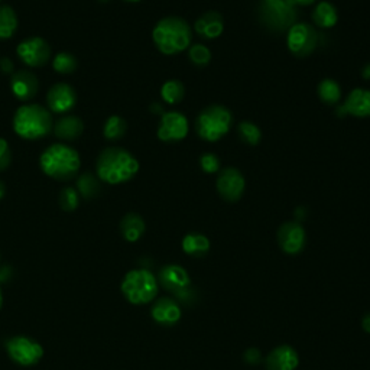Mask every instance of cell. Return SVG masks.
Listing matches in <instances>:
<instances>
[{
    "label": "cell",
    "mask_w": 370,
    "mask_h": 370,
    "mask_svg": "<svg viewBox=\"0 0 370 370\" xmlns=\"http://www.w3.org/2000/svg\"><path fill=\"white\" fill-rule=\"evenodd\" d=\"M139 171V162L129 151L110 146L102 151L97 158V178L106 184L117 185L130 181Z\"/></svg>",
    "instance_id": "6da1fadb"
},
{
    "label": "cell",
    "mask_w": 370,
    "mask_h": 370,
    "mask_svg": "<svg viewBox=\"0 0 370 370\" xmlns=\"http://www.w3.org/2000/svg\"><path fill=\"white\" fill-rule=\"evenodd\" d=\"M152 40L162 54L175 55L191 47L192 30L184 19L178 16H168L155 25Z\"/></svg>",
    "instance_id": "7a4b0ae2"
},
{
    "label": "cell",
    "mask_w": 370,
    "mask_h": 370,
    "mask_svg": "<svg viewBox=\"0 0 370 370\" xmlns=\"http://www.w3.org/2000/svg\"><path fill=\"white\" fill-rule=\"evenodd\" d=\"M40 165L45 175L58 181H69L79 174L81 159L70 145L54 144L42 152Z\"/></svg>",
    "instance_id": "3957f363"
},
{
    "label": "cell",
    "mask_w": 370,
    "mask_h": 370,
    "mask_svg": "<svg viewBox=\"0 0 370 370\" xmlns=\"http://www.w3.org/2000/svg\"><path fill=\"white\" fill-rule=\"evenodd\" d=\"M52 127V116L50 110L41 105L21 106L13 116V130L18 137L28 141L45 138Z\"/></svg>",
    "instance_id": "277c9868"
},
{
    "label": "cell",
    "mask_w": 370,
    "mask_h": 370,
    "mask_svg": "<svg viewBox=\"0 0 370 370\" xmlns=\"http://www.w3.org/2000/svg\"><path fill=\"white\" fill-rule=\"evenodd\" d=\"M158 282L163 289L175 296L178 304L191 307L198 299V292L195 288H192L188 272L180 265L162 266L158 274Z\"/></svg>",
    "instance_id": "5b68a950"
},
{
    "label": "cell",
    "mask_w": 370,
    "mask_h": 370,
    "mask_svg": "<svg viewBox=\"0 0 370 370\" xmlns=\"http://www.w3.org/2000/svg\"><path fill=\"white\" fill-rule=\"evenodd\" d=\"M233 125L231 112L220 105H213L201 112L195 120V132L200 139L217 142L230 132Z\"/></svg>",
    "instance_id": "8992f818"
},
{
    "label": "cell",
    "mask_w": 370,
    "mask_h": 370,
    "mask_svg": "<svg viewBox=\"0 0 370 370\" xmlns=\"http://www.w3.org/2000/svg\"><path fill=\"white\" fill-rule=\"evenodd\" d=\"M125 298L134 306H144L154 301L158 294V279L148 269H133L122 281Z\"/></svg>",
    "instance_id": "52a82bcc"
},
{
    "label": "cell",
    "mask_w": 370,
    "mask_h": 370,
    "mask_svg": "<svg viewBox=\"0 0 370 370\" xmlns=\"http://www.w3.org/2000/svg\"><path fill=\"white\" fill-rule=\"evenodd\" d=\"M296 8L288 0H262L259 5L260 22L272 32H285L296 23Z\"/></svg>",
    "instance_id": "ba28073f"
},
{
    "label": "cell",
    "mask_w": 370,
    "mask_h": 370,
    "mask_svg": "<svg viewBox=\"0 0 370 370\" xmlns=\"http://www.w3.org/2000/svg\"><path fill=\"white\" fill-rule=\"evenodd\" d=\"M288 50L296 57H308L318 45V32L314 26L296 22L287 30Z\"/></svg>",
    "instance_id": "9c48e42d"
},
{
    "label": "cell",
    "mask_w": 370,
    "mask_h": 370,
    "mask_svg": "<svg viewBox=\"0 0 370 370\" xmlns=\"http://www.w3.org/2000/svg\"><path fill=\"white\" fill-rule=\"evenodd\" d=\"M6 352L12 362L19 366L29 367L40 363L44 356V347L26 335H15L6 342Z\"/></svg>",
    "instance_id": "30bf717a"
},
{
    "label": "cell",
    "mask_w": 370,
    "mask_h": 370,
    "mask_svg": "<svg viewBox=\"0 0 370 370\" xmlns=\"http://www.w3.org/2000/svg\"><path fill=\"white\" fill-rule=\"evenodd\" d=\"M190 130L188 119L180 112H165L161 116L156 134L162 142H180L187 138Z\"/></svg>",
    "instance_id": "8fae6325"
},
{
    "label": "cell",
    "mask_w": 370,
    "mask_h": 370,
    "mask_svg": "<svg viewBox=\"0 0 370 370\" xmlns=\"http://www.w3.org/2000/svg\"><path fill=\"white\" fill-rule=\"evenodd\" d=\"M216 188L224 201L236 203L245 192L246 181L239 170L233 166H227L220 171L216 181Z\"/></svg>",
    "instance_id": "7c38bea8"
},
{
    "label": "cell",
    "mask_w": 370,
    "mask_h": 370,
    "mask_svg": "<svg viewBox=\"0 0 370 370\" xmlns=\"http://www.w3.org/2000/svg\"><path fill=\"white\" fill-rule=\"evenodd\" d=\"M19 59L28 67H42L48 62L51 57V47L48 42L40 37L28 38L21 42L16 48Z\"/></svg>",
    "instance_id": "4fadbf2b"
},
{
    "label": "cell",
    "mask_w": 370,
    "mask_h": 370,
    "mask_svg": "<svg viewBox=\"0 0 370 370\" xmlns=\"http://www.w3.org/2000/svg\"><path fill=\"white\" fill-rule=\"evenodd\" d=\"M307 243L306 229L298 221H287L278 230V245L287 255H298Z\"/></svg>",
    "instance_id": "5bb4252c"
},
{
    "label": "cell",
    "mask_w": 370,
    "mask_h": 370,
    "mask_svg": "<svg viewBox=\"0 0 370 370\" xmlns=\"http://www.w3.org/2000/svg\"><path fill=\"white\" fill-rule=\"evenodd\" d=\"M337 116L370 117V90L354 88L349 93L342 106L335 109Z\"/></svg>",
    "instance_id": "9a60e30c"
},
{
    "label": "cell",
    "mask_w": 370,
    "mask_h": 370,
    "mask_svg": "<svg viewBox=\"0 0 370 370\" xmlns=\"http://www.w3.org/2000/svg\"><path fill=\"white\" fill-rule=\"evenodd\" d=\"M77 94L74 88L67 83H58L52 86L47 94L48 109L54 113H67L76 106Z\"/></svg>",
    "instance_id": "2e32d148"
},
{
    "label": "cell",
    "mask_w": 370,
    "mask_h": 370,
    "mask_svg": "<svg viewBox=\"0 0 370 370\" xmlns=\"http://www.w3.org/2000/svg\"><path fill=\"white\" fill-rule=\"evenodd\" d=\"M151 316L161 325H175L181 318V308L173 298H159L154 302Z\"/></svg>",
    "instance_id": "e0dca14e"
},
{
    "label": "cell",
    "mask_w": 370,
    "mask_h": 370,
    "mask_svg": "<svg viewBox=\"0 0 370 370\" xmlns=\"http://www.w3.org/2000/svg\"><path fill=\"white\" fill-rule=\"evenodd\" d=\"M298 362V353L288 345L275 347L265 359L266 370H295Z\"/></svg>",
    "instance_id": "ac0fdd59"
},
{
    "label": "cell",
    "mask_w": 370,
    "mask_h": 370,
    "mask_svg": "<svg viewBox=\"0 0 370 370\" xmlns=\"http://www.w3.org/2000/svg\"><path fill=\"white\" fill-rule=\"evenodd\" d=\"M11 88L13 96L18 100H22V102H29L30 98L35 97L40 88L38 79L35 74H32L30 71H18L16 74L12 76L11 80Z\"/></svg>",
    "instance_id": "d6986e66"
},
{
    "label": "cell",
    "mask_w": 370,
    "mask_h": 370,
    "mask_svg": "<svg viewBox=\"0 0 370 370\" xmlns=\"http://www.w3.org/2000/svg\"><path fill=\"white\" fill-rule=\"evenodd\" d=\"M194 29L201 38L204 40H216L224 30V19L219 12L210 11L204 15H201L195 23Z\"/></svg>",
    "instance_id": "ffe728a7"
},
{
    "label": "cell",
    "mask_w": 370,
    "mask_h": 370,
    "mask_svg": "<svg viewBox=\"0 0 370 370\" xmlns=\"http://www.w3.org/2000/svg\"><path fill=\"white\" fill-rule=\"evenodd\" d=\"M55 137L64 141H74L83 133V120L77 116H65L54 125Z\"/></svg>",
    "instance_id": "44dd1931"
},
{
    "label": "cell",
    "mask_w": 370,
    "mask_h": 370,
    "mask_svg": "<svg viewBox=\"0 0 370 370\" xmlns=\"http://www.w3.org/2000/svg\"><path fill=\"white\" fill-rule=\"evenodd\" d=\"M145 221L144 219L137 213H129L126 214L120 221V231L125 241L134 243L138 242L145 233Z\"/></svg>",
    "instance_id": "7402d4cb"
},
{
    "label": "cell",
    "mask_w": 370,
    "mask_h": 370,
    "mask_svg": "<svg viewBox=\"0 0 370 370\" xmlns=\"http://www.w3.org/2000/svg\"><path fill=\"white\" fill-rule=\"evenodd\" d=\"M183 250L192 258H203L210 250V241L204 234L188 233L183 239Z\"/></svg>",
    "instance_id": "603a6c76"
},
{
    "label": "cell",
    "mask_w": 370,
    "mask_h": 370,
    "mask_svg": "<svg viewBox=\"0 0 370 370\" xmlns=\"http://www.w3.org/2000/svg\"><path fill=\"white\" fill-rule=\"evenodd\" d=\"M313 22L321 29H330L337 25L339 13L330 2H320L313 11Z\"/></svg>",
    "instance_id": "cb8c5ba5"
},
{
    "label": "cell",
    "mask_w": 370,
    "mask_h": 370,
    "mask_svg": "<svg viewBox=\"0 0 370 370\" xmlns=\"http://www.w3.org/2000/svg\"><path fill=\"white\" fill-rule=\"evenodd\" d=\"M18 29V16L16 12L8 6L0 5V40L5 41L15 35Z\"/></svg>",
    "instance_id": "d4e9b609"
},
{
    "label": "cell",
    "mask_w": 370,
    "mask_h": 370,
    "mask_svg": "<svg viewBox=\"0 0 370 370\" xmlns=\"http://www.w3.org/2000/svg\"><path fill=\"white\" fill-rule=\"evenodd\" d=\"M317 93L321 102L330 106L337 105L342 100V87L337 81H334L331 79L323 80L317 87Z\"/></svg>",
    "instance_id": "484cf974"
},
{
    "label": "cell",
    "mask_w": 370,
    "mask_h": 370,
    "mask_svg": "<svg viewBox=\"0 0 370 370\" xmlns=\"http://www.w3.org/2000/svg\"><path fill=\"white\" fill-rule=\"evenodd\" d=\"M184 96H185L184 84L178 80H168L161 87V97L163 98V102L168 103V105L181 103Z\"/></svg>",
    "instance_id": "4316f807"
},
{
    "label": "cell",
    "mask_w": 370,
    "mask_h": 370,
    "mask_svg": "<svg viewBox=\"0 0 370 370\" xmlns=\"http://www.w3.org/2000/svg\"><path fill=\"white\" fill-rule=\"evenodd\" d=\"M126 130H127V123L123 117L110 116L105 123L103 134H105V138L109 141H119L125 137Z\"/></svg>",
    "instance_id": "83f0119b"
},
{
    "label": "cell",
    "mask_w": 370,
    "mask_h": 370,
    "mask_svg": "<svg viewBox=\"0 0 370 370\" xmlns=\"http://www.w3.org/2000/svg\"><path fill=\"white\" fill-rule=\"evenodd\" d=\"M238 133H239V138L250 146H256L262 139L260 127L249 120H243L239 123Z\"/></svg>",
    "instance_id": "f1b7e54d"
},
{
    "label": "cell",
    "mask_w": 370,
    "mask_h": 370,
    "mask_svg": "<svg viewBox=\"0 0 370 370\" xmlns=\"http://www.w3.org/2000/svg\"><path fill=\"white\" fill-rule=\"evenodd\" d=\"M77 191L81 197L84 198H93L98 194L100 191V183L98 178L90 173L83 174L81 177H79L77 180Z\"/></svg>",
    "instance_id": "f546056e"
},
{
    "label": "cell",
    "mask_w": 370,
    "mask_h": 370,
    "mask_svg": "<svg viewBox=\"0 0 370 370\" xmlns=\"http://www.w3.org/2000/svg\"><path fill=\"white\" fill-rule=\"evenodd\" d=\"M54 70L59 74H71L77 69V59L70 52H59L52 61Z\"/></svg>",
    "instance_id": "4dcf8cb0"
},
{
    "label": "cell",
    "mask_w": 370,
    "mask_h": 370,
    "mask_svg": "<svg viewBox=\"0 0 370 370\" xmlns=\"http://www.w3.org/2000/svg\"><path fill=\"white\" fill-rule=\"evenodd\" d=\"M188 58L197 67H206L212 61V51L203 44H194L188 48Z\"/></svg>",
    "instance_id": "1f68e13d"
},
{
    "label": "cell",
    "mask_w": 370,
    "mask_h": 370,
    "mask_svg": "<svg viewBox=\"0 0 370 370\" xmlns=\"http://www.w3.org/2000/svg\"><path fill=\"white\" fill-rule=\"evenodd\" d=\"M59 206L64 212H74L80 203V194L76 188L67 187L59 192Z\"/></svg>",
    "instance_id": "d6a6232c"
},
{
    "label": "cell",
    "mask_w": 370,
    "mask_h": 370,
    "mask_svg": "<svg viewBox=\"0 0 370 370\" xmlns=\"http://www.w3.org/2000/svg\"><path fill=\"white\" fill-rule=\"evenodd\" d=\"M200 166L206 174H216L220 171V159L214 154H203L200 156Z\"/></svg>",
    "instance_id": "836d02e7"
},
{
    "label": "cell",
    "mask_w": 370,
    "mask_h": 370,
    "mask_svg": "<svg viewBox=\"0 0 370 370\" xmlns=\"http://www.w3.org/2000/svg\"><path fill=\"white\" fill-rule=\"evenodd\" d=\"M11 162H12L11 146L4 138H0V173L5 171L11 165Z\"/></svg>",
    "instance_id": "e575fe53"
},
{
    "label": "cell",
    "mask_w": 370,
    "mask_h": 370,
    "mask_svg": "<svg viewBox=\"0 0 370 370\" xmlns=\"http://www.w3.org/2000/svg\"><path fill=\"white\" fill-rule=\"evenodd\" d=\"M243 359H245V363L255 366V364H259L262 362V353L256 347H250L245 352Z\"/></svg>",
    "instance_id": "d590c367"
},
{
    "label": "cell",
    "mask_w": 370,
    "mask_h": 370,
    "mask_svg": "<svg viewBox=\"0 0 370 370\" xmlns=\"http://www.w3.org/2000/svg\"><path fill=\"white\" fill-rule=\"evenodd\" d=\"M12 277V267L9 265L0 267V284L6 282Z\"/></svg>",
    "instance_id": "8d00e7d4"
},
{
    "label": "cell",
    "mask_w": 370,
    "mask_h": 370,
    "mask_svg": "<svg viewBox=\"0 0 370 370\" xmlns=\"http://www.w3.org/2000/svg\"><path fill=\"white\" fill-rule=\"evenodd\" d=\"M12 69H13V65L8 58L0 59V70H2L4 73H11Z\"/></svg>",
    "instance_id": "74e56055"
},
{
    "label": "cell",
    "mask_w": 370,
    "mask_h": 370,
    "mask_svg": "<svg viewBox=\"0 0 370 370\" xmlns=\"http://www.w3.org/2000/svg\"><path fill=\"white\" fill-rule=\"evenodd\" d=\"M288 2L296 8V6H310V5H314V4L317 2V0H288Z\"/></svg>",
    "instance_id": "f35d334b"
},
{
    "label": "cell",
    "mask_w": 370,
    "mask_h": 370,
    "mask_svg": "<svg viewBox=\"0 0 370 370\" xmlns=\"http://www.w3.org/2000/svg\"><path fill=\"white\" fill-rule=\"evenodd\" d=\"M362 327H363V330H364L366 333L370 334V313H367V314L363 317V320H362Z\"/></svg>",
    "instance_id": "ab89813d"
},
{
    "label": "cell",
    "mask_w": 370,
    "mask_h": 370,
    "mask_svg": "<svg viewBox=\"0 0 370 370\" xmlns=\"http://www.w3.org/2000/svg\"><path fill=\"white\" fill-rule=\"evenodd\" d=\"M362 74H363V79L370 80V64H366V65H364V69H363Z\"/></svg>",
    "instance_id": "60d3db41"
},
{
    "label": "cell",
    "mask_w": 370,
    "mask_h": 370,
    "mask_svg": "<svg viewBox=\"0 0 370 370\" xmlns=\"http://www.w3.org/2000/svg\"><path fill=\"white\" fill-rule=\"evenodd\" d=\"M5 192H6V187H5V184H4L2 181H0V200H2V198H4Z\"/></svg>",
    "instance_id": "b9f144b4"
},
{
    "label": "cell",
    "mask_w": 370,
    "mask_h": 370,
    "mask_svg": "<svg viewBox=\"0 0 370 370\" xmlns=\"http://www.w3.org/2000/svg\"><path fill=\"white\" fill-rule=\"evenodd\" d=\"M4 306V294H2V288H0V308Z\"/></svg>",
    "instance_id": "7bdbcfd3"
},
{
    "label": "cell",
    "mask_w": 370,
    "mask_h": 370,
    "mask_svg": "<svg viewBox=\"0 0 370 370\" xmlns=\"http://www.w3.org/2000/svg\"><path fill=\"white\" fill-rule=\"evenodd\" d=\"M125 2H130V4H137V2H141V0H125Z\"/></svg>",
    "instance_id": "ee69618b"
},
{
    "label": "cell",
    "mask_w": 370,
    "mask_h": 370,
    "mask_svg": "<svg viewBox=\"0 0 370 370\" xmlns=\"http://www.w3.org/2000/svg\"><path fill=\"white\" fill-rule=\"evenodd\" d=\"M105 2H106V0H105Z\"/></svg>",
    "instance_id": "f6af8a7d"
}]
</instances>
